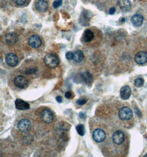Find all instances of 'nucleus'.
Masks as SVG:
<instances>
[{"mask_svg":"<svg viewBox=\"0 0 147 157\" xmlns=\"http://www.w3.org/2000/svg\"><path fill=\"white\" fill-rule=\"evenodd\" d=\"M48 7L49 5L48 2L45 0H39L35 4L36 8L38 11L43 12H46L48 10Z\"/></svg>","mask_w":147,"mask_h":157,"instance_id":"14","label":"nucleus"},{"mask_svg":"<svg viewBox=\"0 0 147 157\" xmlns=\"http://www.w3.org/2000/svg\"><path fill=\"white\" fill-rule=\"evenodd\" d=\"M44 62L47 66L50 68H54L58 66L59 60L57 55L55 54H49L44 58Z\"/></svg>","mask_w":147,"mask_h":157,"instance_id":"1","label":"nucleus"},{"mask_svg":"<svg viewBox=\"0 0 147 157\" xmlns=\"http://www.w3.org/2000/svg\"><path fill=\"white\" fill-rule=\"evenodd\" d=\"M14 1L17 5H19V6H22V5L25 4L26 0H14Z\"/></svg>","mask_w":147,"mask_h":157,"instance_id":"26","label":"nucleus"},{"mask_svg":"<svg viewBox=\"0 0 147 157\" xmlns=\"http://www.w3.org/2000/svg\"><path fill=\"white\" fill-rule=\"evenodd\" d=\"M6 61L10 66H15L18 63V58L13 53H9L6 57Z\"/></svg>","mask_w":147,"mask_h":157,"instance_id":"8","label":"nucleus"},{"mask_svg":"<svg viewBox=\"0 0 147 157\" xmlns=\"http://www.w3.org/2000/svg\"><path fill=\"white\" fill-rule=\"evenodd\" d=\"M87 101V100H86V99L82 98V99H80L77 100V103L78 105H83L86 104Z\"/></svg>","mask_w":147,"mask_h":157,"instance_id":"25","label":"nucleus"},{"mask_svg":"<svg viewBox=\"0 0 147 157\" xmlns=\"http://www.w3.org/2000/svg\"><path fill=\"white\" fill-rule=\"evenodd\" d=\"M145 157H147V155H146V156H145Z\"/></svg>","mask_w":147,"mask_h":157,"instance_id":"31","label":"nucleus"},{"mask_svg":"<svg viewBox=\"0 0 147 157\" xmlns=\"http://www.w3.org/2000/svg\"><path fill=\"white\" fill-rule=\"evenodd\" d=\"M119 118L122 120H128L133 116V112L129 108L125 106L119 110Z\"/></svg>","mask_w":147,"mask_h":157,"instance_id":"2","label":"nucleus"},{"mask_svg":"<svg viewBox=\"0 0 147 157\" xmlns=\"http://www.w3.org/2000/svg\"><path fill=\"white\" fill-rule=\"evenodd\" d=\"M28 43L32 48L37 49L41 46L42 42L41 39L39 36L37 35H33L29 38Z\"/></svg>","mask_w":147,"mask_h":157,"instance_id":"7","label":"nucleus"},{"mask_svg":"<svg viewBox=\"0 0 147 157\" xmlns=\"http://www.w3.org/2000/svg\"><path fill=\"white\" fill-rule=\"evenodd\" d=\"M143 17L140 14H134L131 18V22L135 27H139L142 24Z\"/></svg>","mask_w":147,"mask_h":157,"instance_id":"16","label":"nucleus"},{"mask_svg":"<svg viewBox=\"0 0 147 157\" xmlns=\"http://www.w3.org/2000/svg\"><path fill=\"white\" fill-rule=\"evenodd\" d=\"M93 138L96 142H102L106 138V133L102 129H96L93 132Z\"/></svg>","mask_w":147,"mask_h":157,"instance_id":"4","label":"nucleus"},{"mask_svg":"<svg viewBox=\"0 0 147 157\" xmlns=\"http://www.w3.org/2000/svg\"><path fill=\"white\" fill-rule=\"evenodd\" d=\"M62 4V0H55L53 3V7L55 8H57Z\"/></svg>","mask_w":147,"mask_h":157,"instance_id":"22","label":"nucleus"},{"mask_svg":"<svg viewBox=\"0 0 147 157\" xmlns=\"http://www.w3.org/2000/svg\"><path fill=\"white\" fill-rule=\"evenodd\" d=\"M81 77H82V80L87 84L91 83L93 81V77L89 72H83L81 75Z\"/></svg>","mask_w":147,"mask_h":157,"instance_id":"18","label":"nucleus"},{"mask_svg":"<svg viewBox=\"0 0 147 157\" xmlns=\"http://www.w3.org/2000/svg\"><path fill=\"white\" fill-rule=\"evenodd\" d=\"M115 11H116L115 8L112 7V8H111L110 9L109 11V13L110 14H114L115 13Z\"/></svg>","mask_w":147,"mask_h":157,"instance_id":"28","label":"nucleus"},{"mask_svg":"<svg viewBox=\"0 0 147 157\" xmlns=\"http://www.w3.org/2000/svg\"><path fill=\"white\" fill-rule=\"evenodd\" d=\"M84 41L86 43H90L94 38V34L90 29H87L83 35Z\"/></svg>","mask_w":147,"mask_h":157,"instance_id":"15","label":"nucleus"},{"mask_svg":"<svg viewBox=\"0 0 147 157\" xmlns=\"http://www.w3.org/2000/svg\"><path fill=\"white\" fill-rule=\"evenodd\" d=\"M16 108L19 110H25L30 108V105L28 103L21 99H17L15 101Z\"/></svg>","mask_w":147,"mask_h":157,"instance_id":"13","label":"nucleus"},{"mask_svg":"<svg viewBox=\"0 0 147 157\" xmlns=\"http://www.w3.org/2000/svg\"><path fill=\"white\" fill-rule=\"evenodd\" d=\"M124 138V134L122 131H117L113 135V140L116 144H121L123 143Z\"/></svg>","mask_w":147,"mask_h":157,"instance_id":"9","label":"nucleus"},{"mask_svg":"<svg viewBox=\"0 0 147 157\" xmlns=\"http://www.w3.org/2000/svg\"><path fill=\"white\" fill-rule=\"evenodd\" d=\"M17 40H18V37L17 34L15 33L8 34V35H6L5 38L6 43L10 45L14 44L17 42Z\"/></svg>","mask_w":147,"mask_h":157,"instance_id":"17","label":"nucleus"},{"mask_svg":"<svg viewBox=\"0 0 147 157\" xmlns=\"http://www.w3.org/2000/svg\"><path fill=\"white\" fill-rule=\"evenodd\" d=\"M41 118L44 123L50 124L53 120V115L50 110L45 109L41 113Z\"/></svg>","mask_w":147,"mask_h":157,"instance_id":"5","label":"nucleus"},{"mask_svg":"<svg viewBox=\"0 0 147 157\" xmlns=\"http://www.w3.org/2000/svg\"><path fill=\"white\" fill-rule=\"evenodd\" d=\"M14 83L15 86L19 88L24 89L28 86V81L22 76L16 77L14 80Z\"/></svg>","mask_w":147,"mask_h":157,"instance_id":"6","label":"nucleus"},{"mask_svg":"<svg viewBox=\"0 0 147 157\" xmlns=\"http://www.w3.org/2000/svg\"><path fill=\"white\" fill-rule=\"evenodd\" d=\"M37 71V70L35 68H31L28 69V70H27L25 71V73L27 75H33Z\"/></svg>","mask_w":147,"mask_h":157,"instance_id":"23","label":"nucleus"},{"mask_svg":"<svg viewBox=\"0 0 147 157\" xmlns=\"http://www.w3.org/2000/svg\"><path fill=\"white\" fill-rule=\"evenodd\" d=\"M131 95V89L128 86H123L120 90V95L123 100H127Z\"/></svg>","mask_w":147,"mask_h":157,"instance_id":"11","label":"nucleus"},{"mask_svg":"<svg viewBox=\"0 0 147 157\" xmlns=\"http://www.w3.org/2000/svg\"><path fill=\"white\" fill-rule=\"evenodd\" d=\"M144 81L143 78H138L134 81V84H135V86L137 87H142L144 84Z\"/></svg>","mask_w":147,"mask_h":157,"instance_id":"21","label":"nucleus"},{"mask_svg":"<svg viewBox=\"0 0 147 157\" xmlns=\"http://www.w3.org/2000/svg\"><path fill=\"white\" fill-rule=\"evenodd\" d=\"M66 57L68 60H72L74 58V54L71 52H67L66 54Z\"/></svg>","mask_w":147,"mask_h":157,"instance_id":"24","label":"nucleus"},{"mask_svg":"<svg viewBox=\"0 0 147 157\" xmlns=\"http://www.w3.org/2000/svg\"><path fill=\"white\" fill-rule=\"evenodd\" d=\"M65 97L67 99H70L72 97V93L70 92H67L65 93Z\"/></svg>","mask_w":147,"mask_h":157,"instance_id":"27","label":"nucleus"},{"mask_svg":"<svg viewBox=\"0 0 147 157\" xmlns=\"http://www.w3.org/2000/svg\"><path fill=\"white\" fill-rule=\"evenodd\" d=\"M76 130L77 131L78 133L81 136H83L85 134V129H84V126L82 124L78 125L76 126Z\"/></svg>","mask_w":147,"mask_h":157,"instance_id":"20","label":"nucleus"},{"mask_svg":"<svg viewBox=\"0 0 147 157\" xmlns=\"http://www.w3.org/2000/svg\"><path fill=\"white\" fill-rule=\"evenodd\" d=\"M31 122L28 119L21 120L17 125V128L22 132H27L31 128Z\"/></svg>","mask_w":147,"mask_h":157,"instance_id":"3","label":"nucleus"},{"mask_svg":"<svg viewBox=\"0 0 147 157\" xmlns=\"http://www.w3.org/2000/svg\"><path fill=\"white\" fill-rule=\"evenodd\" d=\"M79 117L82 119H85L86 117V115L84 114L83 113L81 112L79 113Z\"/></svg>","mask_w":147,"mask_h":157,"instance_id":"30","label":"nucleus"},{"mask_svg":"<svg viewBox=\"0 0 147 157\" xmlns=\"http://www.w3.org/2000/svg\"><path fill=\"white\" fill-rule=\"evenodd\" d=\"M56 100L59 103H62V99L61 96H57L56 98Z\"/></svg>","mask_w":147,"mask_h":157,"instance_id":"29","label":"nucleus"},{"mask_svg":"<svg viewBox=\"0 0 147 157\" xmlns=\"http://www.w3.org/2000/svg\"><path fill=\"white\" fill-rule=\"evenodd\" d=\"M84 58V54L81 50H77L74 53L73 60L76 62H80Z\"/></svg>","mask_w":147,"mask_h":157,"instance_id":"19","label":"nucleus"},{"mask_svg":"<svg viewBox=\"0 0 147 157\" xmlns=\"http://www.w3.org/2000/svg\"><path fill=\"white\" fill-rule=\"evenodd\" d=\"M134 60L139 65L146 63L147 61V52L144 51L138 52L136 55Z\"/></svg>","mask_w":147,"mask_h":157,"instance_id":"10","label":"nucleus"},{"mask_svg":"<svg viewBox=\"0 0 147 157\" xmlns=\"http://www.w3.org/2000/svg\"><path fill=\"white\" fill-rule=\"evenodd\" d=\"M117 5L123 11H128L131 7V2L129 0H117Z\"/></svg>","mask_w":147,"mask_h":157,"instance_id":"12","label":"nucleus"}]
</instances>
